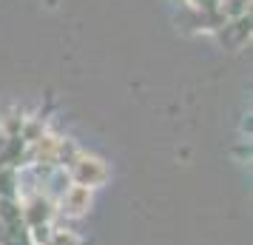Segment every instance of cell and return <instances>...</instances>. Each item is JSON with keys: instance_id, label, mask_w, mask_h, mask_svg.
<instances>
[{"instance_id": "cell-1", "label": "cell", "mask_w": 253, "mask_h": 245, "mask_svg": "<svg viewBox=\"0 0 253 245\" xmlns=\"http://www.w3.org/2000/svg\"><path fill=\"white\" fill-rule=\"evenodd\" d=\"M66 174L74 186H83V188H100L108 183V165L105 160L94 157V154H80L74 163L66 168Z\"/></svg>"}, {"instance_id": "cell-2", "label": "cell", "mask_w": 253, "mask_h": 245, "mask_svg": "<svg viewBox=\"0 0 253 245\" xmlns=\"http://www.w3.org/2000/svg\"><path fill=\"white\" fill-rule=\"evenodd\" d=\"M94 205V191L83 186H69L57 199V214L66 220H80Z\"/></svg>"}, {"instance_id": "cell-3", "label": "cell", "mask_w": 253, "mask_h": 245, "mask_svg": "<svg viewBox=\"0 0 253 245\" xmlns=\"http://www.w3.org/2000/svg\"><path fill=\"white\" fill-rule=\"evenodd\" d=\"M54 214H57V202L51 197H46L43 191H35L32 197H26L20 202V217H23V222L29 228H35V225H51Z\"/></svg>"}, {"instance_id": "cell-4", "label": "cell", "mask_w": 253, "mask_h": 245, "mask_svg": "<svg viewBox=\"0 0 253 245\" xmlns=\"http://www.w3.org/2000/svg\"><path fill=\"white\" fill-rule=\"evenodd\" d=\"M57 148H60V137L54 134H43V137H37L32 146H29V160L37 165V168H57Z\"/></svg>"}, {"instance_id": "cell-5", "label": "cell", "mask_w": 253, "mask_h": 245, "mask_svg": "<svg viewBox=\"0 0 253 245\" xmlns=\"http://www.w3.org/2000/svg\"><path fill=\"white\" fill-rule=\"evenodd\" d=\"M51 225H35V228H29V240H32V245H48V240H51Z\"/></svg>"}, {"instance_id": "cell-6", "label": "cell", "mask_w": 253, "mask_h": 245, "mask_svg": "<svg viewBox=\"0 0 253 245\" xmlns=\"http://www.w3.org/2000/svg\"><path fill=\"white\" fill-rule=\"evenodd\" d=\"M14 243V237L9 234V228L3 225V220H0V245H12Z\"/></svg>"}]
</instances>
